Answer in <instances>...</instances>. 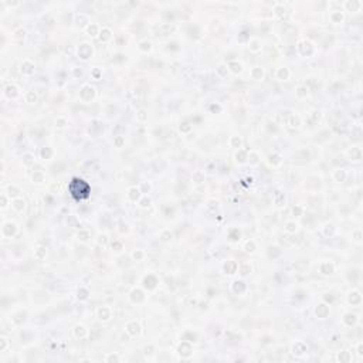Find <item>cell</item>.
I'll list each match as a JSON object with an SVG mask.
<instances>
[{
	"label": "cell",
	"mask_w": 363,
	"mask_h": 363,
	"mask_svg": "<svg viewBox=\"0 0 363 363\" xmlns=\"http://www.w3.org/2000/svg\"><path fill=\"white\" fill-rule=\"evenodd\" d=\"M68 190L71 193V196L77 200H84L88 197L89 194V186L85 180L82 179H72L70 186H68Z\"/></svg>",
	"instance_id": "obj_1"
},
{
	"label": "cell",
	"mask_w": 363,
	"mask_h": 363,
	"mask_svg": "<svg viewBox=\"0 0 363 363\" xmlns=\"http://www.w3.org/2000/svg\"><path fill=\"white\" fill-rule=\"evenodd\" d=\"M78 56L82 60H87L88 57H91V47H89V44L87 43H82L81 45L78 47Z\"/></svg>",
	"instance_id": "obj_2"
},
{
	"label": "cell",
	"mask_w": 363,
	"mask_h": 363,
	"mask_svg": "<svg viewBox=\"0 0 363 363\" xmlns=\"http://www.w3.org/2000/svg\"><path fill=\"white\" fill-rule=\"evenodd\" d=\"M329 19H331V22L333 23V24L342 23L343 22V13H342V10H332L329 13Z\"/></svg>",
	"instance_id": "obj_3"
},
{
	"label": "cell",
	"mask_w": 363,
	"mask_h": 363,
	"mask_svg": "<svg viewBox=\"0 0 363 363\" xmlns=\"http://www.w3.org/2000/svg\"><path fill=\"white\" fill-rule=\"evenodd\" d=\"M94 97V88L89 85H84L81 89V98L84 101H91V98Z\"/></svg>",
	"instance_id": "obj_4"
},
{
	"label": "cell",
	"mask_w": 363,
	"mask_h": 363,
	"mask_svg": "<svg viewBox=\"0 0 363 363\" xmlns=\"http://www.w3.org/2000/svg\"><path fill=\"white\" fill-rule=\"evenodd\" d=\"M343 6H345V9H348V10H352V12H357L359 9H360V6H362V3L360 1H356V0H346L345 3H343Z\"/></svg>",
	"instance_id": "obj_5"
},
{
	"label": "cell",
	"mask_w": 363,
	"mask_h": 363,
	"mask_svg": "<svg viewBox=\"0 0 363 363\" xmlns=\"http://www.w3.org/2000/svg\"><path fill=\"white\" fill-rule=\"evenodd\" d=\"M319 270L322 274H325V275H328V274H332L333 272V265L331 263H322L319 267Z\"/></svg>",
	"instance_id": "obj_6"
},
{
	"label": "cell",
	"mask_w": 363,
	"mask_h": 363,
	"mask_svg": "<svg viewBox=\"0 0 363 363\" xmlns=\"http://www.w3.org/2000/svg\"><path fill=\"white\" fill-rule=\"evenodd\" d=\"M237 268H238V265H237V263H234V261H227V264L224 265L226 274H234L235 271H237Z\"/></svg>",
	"instance_id": "obj_7"
},
{
	"label": "cell",
	"mask_w": 363,
	"mask_h": 363,
	"mask_svg": "<svg viewBox=\"0 0 363 363\" xmlns=\"http://www.w3.org/2000/svg\"><path fill=\"white\" fill-rule=\"evenodd\" d=\"M98 316H100V319H104V320L109 319V316H111V311H109V308H107V306H102V308H100V309H98Z\"/></svg>",
	"instance_id": "obj_8"
},
{
	"label": "cell",
	"mask_w": 363,
	"mask_h": 363,
	"mask_svg": "<svg viewBox=\"0 0 363 363\" xmlns=\"http://www.w3.org/2000/svg\"><path fill=\"white\" fill-rule=\"evenodd\" d=\"M251 77L254 79H261L264 77V71L261 67H254L253 70H251Z\"/></svg>",
	"instance_id": "obj_9"
},
{
	"label": "cell",
	"mask_w": 363,
	"mask_h": 363,
	"mask_svg": "<svg viewBox=\"0 0 363 363\" xmlns=\"http://www.w3.org/2000/svg\"><path fill=\"white\" fill-rule=\"evenodd\" d=\"M329 313V308H328L326 305H319L318 308H316V315L319 316V318H326V315Z\"/></svg>",
	"instance_id": "obj_10"
},
{
	"label": "cell",
	"mask_w": 363,
	"mask_h": 363,
	"mask_svg": "<svg viewBox=\"0 0 363 363\" xmlns=\"http://www.w3.org/2000/svg\"><path fill=\"white\" fill-rule=\"evenodd\" d=\"M126 331L131 335H138L139 333V325L136 322H129L128 325H126Z\"/></svg>",
	"instance_id": "obj_11"
},
{
	"label": "cell",
	"mask_w": 363,
	"mask_h": 363,
	"mask_svg": "<svg viewBox=\"0 0 363 363\" xmlns=\"http://www.w3.org/2000/svg\"><path fill=\"white\" fill-rule=\"evenodd\" d=\"M33 68H34V64H33V63H30L29 60H26V61L22 64V71L26 72V74H31V72L34 71Z\"/></svg>",
	"instance_id": "obj_12"
},
{
	"label": "cell",
	"mask_w": 363,
	"mask_h": 363,
	"mask_svg": "<svg viewBox=\"0 0 363 363\" xmlns=\"http://www.w3.org/2000/svg\"><path fill=\"white\" fill-rule=\"evenodd\" d=\"M350 153V156H352V159L353 160H360L362 159V150H360V148H352V150L349 152Z\"/></svg>",
	"instance_id": "obj_13"
},
{
	"label": "cell",
	"mask_w": 363,
	"mask_h": 363,
	"mask_svg": "<svg viewBox=\"0 0 363 363\" xmlns=\"http://www.w3.org/2000/svg\"><path fill=\"white\" fill-rule=\"evenodd\" d=\"M24 206H26V201L23 199H20V197H17V199L13 200V207H14L17 211H22L23 209H24Z\"/></svg>",
	"instance_id": "obj_14"
},
{
	"label": "cell",
	"mask_w": 363,
	"mask_h": 363,
	"mask_svg": "<svg viewBox=\"0 0 363 363\" xmlns=\"http://www.w3.org/2000/svg\"><path fill=\"white\" fill-rule=\"evenodd\" d=\"M111 34H112V31L108 29V27H104L102 31H101V41H107V40H109V38L112 37Z\"/></svg>",
	"instance_id": "obj_15"
},
{
	"label": "cell",
	"mask_w": 363,
	"mask_h": 363,
	"mask_svg": "<svg viewBox=\"0 0 363 363\" xmlns=\"http://www.w3.org/2000/svg\"><path fill=\"white\" fill-rule=\"evenodd\" d=\"M260 44H261V43H260V40H255V38H254V40H251V41H250V45H248L250 50L254 51V53H255V51H258V50H261V45H260Z\"/></svg>",
	"instance_id": "obj_16"
},
{
	"label": "cell",
	"mask_w": 363,
	"mask_h": 363,
	"mask_svg": "<svg viewBox=\"0 0 363 363\" xmlns=\"http://www.w3.org/2000/svg\"><path fill=\"white\" fill-rule=\"evenodd\" d=\"M45 254H47V251H45L44 247H38V248L34 251V257H36L37 260H43L44 257H45Z\"/></svg>",
	"instance_id": "obj_17"
},
{
	"label": "cell",
	"mask_w": 363,
	"mask_h": 363,
	"mask_svg": "<svg viewBox=\"0 0 363 363\" xmlns=\"http://www.w3.org/2000/svg\"><path fill=\"white\" fill-rule=\"evenodd\" d=\"M335 179L338 180V182H343L345 180V178H346V175H345V172L342 170V169H338V170H335Z\"/></svg>",
	"instance_id": "obj_18"
},
{
	"label": "cell",
	"mask_w": 363,
	"mask_h": 363,
	"mask_svg": "<svg viewBox=\"0 0 363 363\" xmlns=\"http://www.w3.org/2000/svg\"><path fill=\"white\" fill-rule=\"evenodd\" d=\"M26 100H27V102H30V104H34L37 101V95L33 91H29V92L26 94Z\"/></svg>",
	"instance_id": "obj_19"
},
{
	"label": "cell",
	"mask_w": 363,
	"mask_h": 363,
	"mask_svg": "<svg viewBox=\"0 0 363 363\" xmlns=\"http://www.w3.org/2000/svg\"><path fill=\"white\" fill-rule=\"evenodd\" d=\"M129 197L132 200H136L138 197H139V189H136V187H131L129 189Z\"/></svg>",
	"instance_id": "obj_20"
},
{
	"label": "cell",
	"mask_w": 363,
	"mask_h": 363,
	"mask_svg": "<svg viewBox=\"0 0 363 363\" xmlns=\"http://www.w3.org/2000/svg\"><path fill=\"white\" fill-rule=\"evenodd\" d=\"M288 75H289V72H288L287 68H279V70H278V78L279 79H287L288 78Z\"/></svg>",
	"instance_id": "obj_21"
},
{
	"label": "cell",
	"mask_w": 363,
	"mask_h": 363,
	"mask_svg": "<svg viewBox=\"0 0 363 363\" xmlns=\"http://www.w3.org/2000/svg\"><path fill=\"white\" fill-rule=\"evenodd\" d=\"M297 227H298V226H297V223H294V221H288V223H287V228H285V230H287L288 233H294V231H297Z\"/></svg>",
	"instance_id": "obj_22"
},
{
	"label": "cell",
	"mask_w": 363,
	"mask_h": 363,
	"mask_svg": "<svg viewBox=\"0 0 363 363\" xmlns=\"http://www.w3.org/2000/svg\"><path fill=\"white\" fill-rule=\"evenodd\" d=\"M87 31H88L89 36H97V34H98V27H97L95 24H89L88 29H87Z\"/></svg>",
	"instance_id": "obj_23"
},
{
	"label": "cell",
	"mask_w": 363,
	"mask_h": 363,
	"mask_svg": "<svg viewBox=\"0 0 363 363\" xmlns=\"http://www.w3.org/2000/svg\"><path fill=\"white\" fill-rule=\"evenodd\" d=\"M33 180H37V183H41V182H44V175L41 172H34Z\"/></svg>",
	"instance_id": "obj_24"
},
{
	"label": "cell",
	"mask_w": 363,
	"mask_h": 363,
	"mask_svg": "<svg viewBox=\"0 0 363 363\" xmlns=\"http://www.w3.org/2000/svg\"><path fill=\"white\" fill-rule=\"evenodd\" d=\"M274 12H275L277 14L282 16V14H285V7L282 6V4H275V6H274Z\"/></svg>",
	"instance_id": "obj_25"
},
{
	"label": "cell",
	"mask_w": 363,
	"mask_h": 363,
	"mask_svg": "<svg viewBox=\"0 0 363 363\" xmlns=\"http://www.w3.org/2000/svg\"><path fill=\"white\" fill-rule=\"evenodd\" d=\"M84 333H87V329L82 326V325H78V326L75 328V335H77V336H81V338H82Z\"/></svg>",
	"instance_id": "obj_26"
},
{
	"label": "cell",
	"mask_w": 363,
	"mask_h": 363,
	"mask_svg": "<svg viewBox=\"0 0 363 363\" xmlns=\"http://www.w3.org/2000/svg\"><path fill=\"white\" fill-rule=\"evenodd\" d=\"M306 94H308V88H306V87H299L298 91H297V95H298V97H305Z\"/></svg>",
	"instance_id": "obj_27"
},
{
	"label": "cell",
	"mask_w": 363,
	"mask_h": 363,
	"mask_svg": "<svg viewBox=\"0 0 363 363\" xmlns=\"http://www.w3.org/2000/svg\"><path fill=\"white\" fill-rule=\"evenodd\" d=\"M230 67L234 72H240L241 71V64H237V63H230Z\"/></svg>",
	"instance_id": "obj_28"
},
{
	"label": "cell",
	"mask_w": 363,
	"mask_h": 363,
	"mask_svg": "<svg viewBox=\"0 0 363 363\" xmlns=\"http://www.w3.org/2000/svg\"><path fill=\"white\" fill-rule=\"evenodd\" d=\"M26 36V31L23 29H20V30H17L14 33V38H22V37H24Z\"/></svg>",
	"instance_id": "obj_29"
},
{
	"label": "cell",
	"mask_w": 363,
	"mask_h": 363,
	"mask_svg": "<svg viewBox=\"0 0 363 363\" xmlns=\"http://www.w3.org/2000/svg\"><path fill=\"white\" fill-rule=\"evenodd\" d=\"M146 115H145V111H139V114H138V119L141 122H143V121H146Z\"/></svg>",
	"instance_id": "obj_30"
},
{
	"label": "cell",
	"mask_w": 363,
	"mask_h": 363,
	"mask_svg": "<svg viewBox=\"0 0 363 363\" xmlns=\"http://www.w3.org/2000/svg\"><path fill=\"white\" fill-rule=\"evenodd\" d=\"M360 240H362V234H360V231H359V230H356V231H355V241L356 242H360Z\"/></svg>",
	"instance_id": "obj_31"
},
{
	"label": "cell",
	"mask_w": 363,
	"mask_h": 363,
	"mask_svg": "<svg viewBox=\"0 0 363 363\" xmlns=\"http://www.w3.org/2000/svg\"><path fill=\"white\" fill-rule=\"evenodd\" d=\"M224 68H226L224 65H219V68H217V71L220 72L221 77H226V75H227V72H224Z\"/></svg>",
	"instance_id": "obj_32"
},
{
	"label": "cell",
	"mask_w": 363,
	"mask_h": 363,
	"mask_svg": "<svg viewBox=\"0 0 363 363\" xmlns=\"http://www.w3.org/2000/svg\"><path fill=\"white\" fill-rule=\"evenodd\" d=\"M245 250L247 251H250V253H253L254 251V242L251 241V242H247V245H245Z\"/></svg>",
	"instance_id": "obj_33"
},
{
	"label": "cell",
	"mask_w": 363,
	"mask_h": 363,
	"mask_svg": "<svg viewBox=\"0 0 363 363\" xmlns=\"http://www.w3.org/2000/svg\"><path fill=\"white\" fill-rule=\"evenodd\" d=\"M115 143H116V146L119 148V146H122V143H123V138L122 136H118L116 138V141H115Z\"/></svg>",
	"instance_id": "obj_34"
},
{
	"label": "cell",
	"mask_w": 363,
	"mask_h": 363,
	"mask_svg": "<svg viewBox=\"0 0 363 363\" xmlns=\"http://www.w3.org/2000/svg\"><path fill=\"white\" fill-rule=\"evenodd\" d=\"M149 203H150V200L146 197V199H143L142 201H141V206H142V207H148V206H149Z\"/></svg>",
	"instance_id": "obj_35"
},
{
	"label": "cell",
	"mask_w": 363,
	"mask_h": 363,
	"mask_svg": "<svg viewBox=\"0 0 363 363\" xmlns=\"http://www.w3.org/2000/svg\"><path fill=\"white\" fill-rule=\"evenodd\" d=\"M132 257H134L135 260H141V258H142V257H143V254H142V253H139V251H138V253H136V251H135V253L132 254Z\"/></svg>",
	"instance_id": "obj_36"
},
{
	"label": "cell",
	"mask_w": 363,
	"mask_h": 363,
	"mask_svg": "<svg viewBox=\"0 0 363 363\" xmlns=\"http://www.w3.org/2000/svg\"><path fill=\"white\" fill-rule=\"evenodd\" d=\"M240 143H241V141H240L237 136H234V138H233V145H235V146H238V148H240Z\"/></svg>",
	"instance_id": "obj_37"
},
{
	"label": "cell",
	"mask_w": 363,
	"mask_h": 363,
	"mask_svg": "<svg viewBox=\"0 0 363 363\" xmlns=\"http://www.w3.org/2000/svg\"><path fill=\"white\" fill-rule=\"evenodd\" d=\"M57 126H60V128L65 126V119H63V118H58V125H57Z\"/></svg>",
	"instance_id": "obj_38"
}]
</instances>
